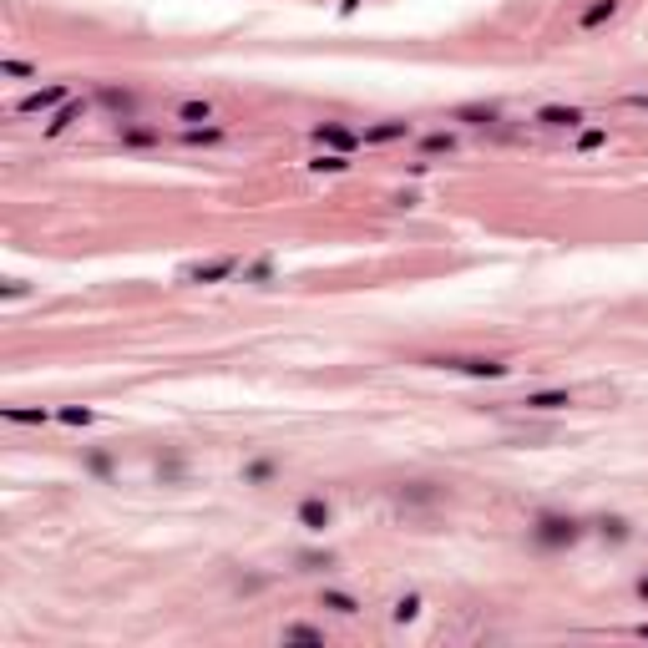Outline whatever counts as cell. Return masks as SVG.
<instances>
[{
  "instance_id": "6da1fadb",
  "label": "cell",
  "mask_w": 648,
  "mask_h": 648,
  "mask_svg": "<svg viewBox=\"0 0 648 648\" xmlns=\"http://www.w3.org/2000/svg\"><path fill=\"white\" fill-rule=\"evenodd\" d=\"M583 537H587V521L572 517V512H532V521H527V542L537 552H568Z\"/></svg>"
},
{
  "instance_id": "7a4b0ae2",
  "label": "cell",
  "mask_w": 648,
  "mask_h": 648,
  "mask_svg": "<svg viewBox=\"0 0 648 648\" xmlns=\"http://www.w3.org/2000/svg\"><path fill=\"white\" fill-rule=\"evenodd\" d=\"M420 370H441V375H466V380H507L512 365L502 355H456V350H446V355H420L416 360Z\"/></svg>"
},
{
  "instance_id": "3957f363",
  "label": "cell",
  "mask_w": 648,
  "mask_h": 648,
  "mask_svg": "<svg viewBox=\"0 0 648 648\" xmlns=\"http://www.w3.org/2000/svg\"><path fill=\"white\" fill-rule=\"evenodd\" d=\"M233 274H243L239 254H218V258H198V264L178 268V284H229Z\"/></svg>"
},
{
  "instance_id": "277c9868",
  "label": "cell",
  "mask_w": 648,
  "mask_h": 648,
  "mask_svg": "<svg viewBox=\"0 0 648 648\" xmlns=\"http://www.w3.org/2000/svg\"><path fill=\"white\" fill-rule=\"evenodd\" d=\"M91 102L102 107L112 122H132V117L142 112V97L132 87H117V81H97V91H91Z\"/></svg>"
},
{
  "instance_id": "5b68a950",
  "label": "cell",
  "mask_w": 648,
  "mask_h": 648,
  "mask_svg": "<svg viewBox=\"0 0 648 648\" xmlns=\"http://www.w3.org/2000/svg\"><path fill=\"white\" fill-rule=\"evenodd\" d=\"M309 142H315L319 153H344V157L365 147L360 127H344V122H315V127H309Z\"/></svg>"
},
{
  "instance_id": "8992f818",
  "label": "cell",
  "mask_w": 648,
  "mask_h": 648,
  "mask_svg": "<svg viewBox=\"0 0 648 648\" xmlns=\"http://www.w3.org/2000/svg\"><path fill=\"white\" fill-rule=\"evenodd\" d=\"M446 122H456V127H471V132H496L502 122H507V112L496 102H461L446 112Z\"/></svg>"
},
{
  "instance_id": "52a82bcc",
  "label": "cell",
  "mask_w": 648,
  "mask_h": 648,
  "mask_svg": "<svg viewBox=\"0 0 648 648\" xmlns=\"http://www.w3.org/2000/svg\"><path fill=\"white\" fill-rule=\"evenodd\" d=\"M66 102H71V87H66V81H52V87L26 91V97H21L11 112H15V117H52L56 107H66Z\"/></svg>"
},
{
  "instance_id": "ba28073f",
  "label": "cell",
  "mask_w": 648,
  "mask_h": 648,
  "mask_svg": "<svg viewBox=\"0 0 648 648\" xmlns=\"http://www.w3.org/2000/svg\"><path fill=\"white\" fill-rule=\"evenodd\" d=\"M365 147H395V142H416V122L410 117H380V122H365L360 127Z\"/></svg>"
},
{
  "instance_id": "9c48e42d",
  "label": "cell",
  "mask_w": 648,
  "mask_h": 648,
  "mask_svg": "<svg viewBox=\"0 0 648 648\" xmlns=\"http://www.w3.org/2000/svg\"><path fill=\"white\" fill-rule=\"evenodd\" d=\"M527 122H532V127H542V132H578V127H587V112H583V107L547 102V107H537Z\"/></svg>"
},
{
  "instance_id": "30bf717a",
  "label": "cell",
  "mask_w": 648,
  "mask_h": 648,
  "mask_svg": "<svg viewBox=\"0 0 648 648\" xmlns=\"http://www.w3.org/2000/svg\"><path fill=\"white\" fill-rule=\"evenodd\" d=\"M112 142L117 147H127V153H153L163 147V127H147V122H112Z\"/></svg>"
},
{
  "instance_id": "8fae6325",
  "label": "cell",
  "mask_w": 648,
  "mask_h": 648,
  "mask_svg": "<svg viewBox=\"0 0 648 648\" xmlns=\"http://www.w3.org/2000/svg\"><path fill=\"white\" fill-rule=\"evenodd\" d=\"M294 527H305V532H324V527H334V507L324 492H309L299 496V507H294Z\"/></svg>"
},
{
  "instance_id": "7c38bea8",
  "label": "cell",
  "mask_w": 648,
  "mask_h": 648,
  "mask_svg": "<svg viewBox=\"0 0 648 648\" xmlns=\"http://www.w3.org/2000/svg\"><path fill=\"white\" fill-rule=\"evenodd\" d=\"M512 406L527 410V416H558V410L578 406V395H572V390H527L521 400H512Z\"/></svg>"
},
{
  "instance_id": "4fadbf2b",
  "label": "cell",
  "mask_w": 648,
  "mask_h": 648,
  "mask_svg": "<svg viewBox=\"0 0 648 648\" xmlns=\"http://www.w3.org/2000/svg\"><path fill=\"white\" fill-rule=\"evenodd\" d=\"M91 107H97L91 97H71L66 107H56V112L46 117V127H41V137H61V132H71V127L81 122V117H91Z\"/></svg>"
},
{
  "instance_id": "5bb4252c",
  "label": "cell",
  "mask_w": 648,
  "mask_h": 648,
  "mask_svg": "<svg viewBox=\"0 0 648 648\" xmlns=\"http://www.w3.org/2000/svg\"><path fill=\"white\" fill-rule=\"evenodd\" d=\"M239 476H243V486H274L279 482V456H243V466H239Z\"/></svg>"
},
{
  "instance_id": "9a60e30c",
  "label": "cell",
  "mask_w": 648,
  "mask_h": 648,
  "mask_svg": "<svg viewBox=\"0 0 648 648\" xmlns=\"http://www.w3.org/2000/svg\"><path fill=\"white\" fill-rule=\"evenodd\" d=\"M461 147V137L451 127H431V132H416V153L420 157H451Z\"/></svg>"
},
{
  "instance_id": "2e32d148",
  "label": "cell",
  "mask_w": 648,
  "mask_h": 648,
  "mask_svg": "<svg viewBox=\"0 0 648 648\" xmlns=\"http://www.w3.org/2000/svg\"><path fill=\"white\" fill-rule=\"evenodd\" d=\"M319 608L334 613V618H360V608H365V603H360L350 587H319Z\"/></svg>"
},
{
  "instance_id": "e0dca14e",
  "label": "cell",
  "mask_w": 648,
  "mask_h": 648,
  "mask_svg": "<svg viewBox=\"0 0 648 648\" xmlns=\"http://www.w3.org/2000/svg\"><path fill=\"white\" fill-rule=\"evenodd\" d=\"M213 117H218V107L208 102V97H183V102L173 107V122H183V127H203Z\"/></svg>"
},
{
  "instance_id": "ac0fdd59",
  "label": "cell",
  "mask_w": 648,
  "mask_h": 648,
  "mask_svg": "<svg viewBox=\"0 0 648 648\" xmlns=\"http://www.w3.org/2000/svg\"><path fill=\"white\" fill-rule=\"evenodd\" d=\"M77 461H81L87 476H97V482H112V476H117V456L107 451V446H91V451H81Z\"/></svg>"
},
{
  "instance_id": "d6986e66",
  "label": "cell",
  "mask_w": 648,
  "mask_h": 648,
  "mask_svg": "<svg viewBox=\"0 0 648 648\" xmlns=\"http://www.w3.org/2000/svg\"><path fill=\"white\" fill-rule=\"evenodd\" d=\"M0 420H5V426H52L56 410H46V406H0Z\"/></svg>"
},
{
  "instance_id": "ffe728a7",
  "label": "cell",
  "mask_w": 648,
  "mask_h": 648,
  "mask_svg": "<svg viewBox=\"0 0 648 648\" xmlns=\"http://www.w3.org/2000/svg\"><path fill=\"white\" fill-rule=\"evenodd\" d=\"M178 142L183 147H223L229 132L218 127V122H203V127H178Z\"/></svg>"
},
{
  "instance_id": "44dd1931",
  "label": "cell",
  "mask_w": 648,
  "mask_h": 648,
  "mask_svg": "<svg viewBox=\"0 0 648 648\" xmlns=\"http://www.w3.org/2000/svg\"><path fill=\"white\" fill-rule=\"evenodd\" d=\"M395 496H400L406 507H436L446 492H441L436 482H406V486H395Z\"/></svg>"
},
{
  "instance_id": "7402d4cb",
  "label": "cell",
  "mask_w": 648,
  "mask_h": 648,
  "mask_svg": "<svg viewBox=\"0 0 648 648\" xmlns=\"http://www.w3.org/2000/svg\"><path fill=\"white\" fill-rule=\"evenodd\" d=\"M279 638L284 643H330V628L324 623H284Z\"/></svg>"
},
{
  "instance_id": "603a6c76",
  "label": "cell",
  "mask_w": 648,
  "mask_h": 648,
  "mask_svg": "<svg viewBox=\"0 0 648 648\" xmlns=\"http://www.w3.org/2000/svg\"><path fill=\"white\" fill-rule=\"evenodd\" d=\"M334 552L330 547H324V552H319V547H309V552H294V572H330L334 568Z\"/></svg>"
},
{
  "instance_id": "cb8c5ba5",
  "label": "cell",
  "mask_w": 648,
  "mask_h": 648,
  "mask_svg": "<svg viewBox=\"0 0 648 648\" xmlns=\"http://www.w3.org/2000/svg\"><path fill=\"white\" fill-rule=\"evenodd\" d=\"M618 5H623V0H597V5H587V11L578 15V31H597L603 21H613V15H618Z\"/></svg>"
},
{
  "instance_id": "d4e9b609",
  "label": "cell",
  "mask_w": 648,
  "mask_h": 648,
  "mask_svg": "<svg viewBox=\"0 0 648 648\" xmlns=\"http://www.w3.org/2000/svg\"><path fill=\"white\" fill-rule=\"evenodd\" d=\"M593 527H597V537H603V542H613V547L634 537V521H628V517H597Z\"/></svg>"
},
{
  "instance_id": "484cf974",
  "label": "cell",
  "mask_w": 648,
  "mask_h": 648,
  "mask_svg": "<svg viewBox=\"0 0 648 648\" xmlns=\"http://www.w3.org/2000/svg\"><path fill=\"white\" fill-rule=\"evenodd\" d=\"M309 173H319V178H324V173H330V178L334 173H350V157L344 153H315L309 157Z\"/></svg>"
},
{
  "instance_id": "4316f807",
  "label": "cell",
  "mask_w": 648,
  "mask_h": 648,
  "mask_svg": "<svg viewBox=\"0 0 648 648\" xmlns=\"http://www.w3.org/2000/svg\"><path fill=\"white\" fill-rule=\"evenodd\" d=\"M56 426H71V431L97 426V410H91V406H61V410H56Z\"/></svg>"
},
{
  "instance_id": "83f0119b",
  "label": "cell",
  "mask_w": 648,
  "mask_h": 648,
  "mask_svg": "<svg viewBox=\"0 0 648 648\" xmlns=\"http://www.w3.org/2000/svg\"><path fill=\"white\" fill-rule=\"evenodd\" d=\"M608 137H613L608 127H578L572 147H578V153H597V147H608Z\"/></svg>"
},
{
  "instance_id": "f1b7e54d",
  "label": "cell",
  "mask_w": 648,
  "mask_h": 648,
  "mask_svg": "<svg viewBox=\"0 0 648 648\" xmlns=\"http://www.w3.org/2000/svg\"><path fill=\"white\" fill-rule=\"evenodd\" d=\"M390 618H395V623H416V618H420V593H400V597H395V603H390Z\"/></svg>"
},
{
  "instance_id": "f546056e",
  "label": "cell",
  "mask_w": 648,
  "mask_h": 648,
  "mask_svg": "<svg viewBox=\"0 0 648 648\" xmlns=\"http://www.w3.org/2000/svg\"><path fill=\"white\" fill-rule=\"evenodd\" d=\"M0 77H5V81H31V77H36V66L21 61V56H5V61H0Z\"/></svg>"
},
{
  "instance_id": "4dcf8cb0",
  "label": "cell",
  "mask_w": 648,
  "mask_h": 648,
  "mask_svg": "<svg viewBox=\"0 0 648 648\" xmlns=\"http://www.w3.org/2000/svg\"><path fill=\"white\" fill-rule=\"evenodd\" d=\"M274 279V258H254V264H243V284H268Z\"/></svg>"
},
{
  "instance_id": "1f68e13d",
  "label": "cell",
  "mask_w": 648,
  "mask_h": 648,
  "mask_svg": "<svg viewBox=\"0 0 648 648\" xmlns=\"http://www.w3.org/2000/svg\"><path fill=\"white\" fill-rule=\"evenodd\" d=\"M385 203H390L395 213H416V208H420V193H416V188H400V193H390Z\"/></svg>"
},
{
  "instance_id": "d6a6232c",
  "label": "cell",
  "mask_w": 648,
  "mask_h": 648,
  "mask_svg": "<svg viewBox=\"0 0 648 648\" xmlns=\"http://www.w3.org/2000/svg\"><path fill=\"white\" fill-rule=\"evenodd\" d=\"M157 476H163V482H183V461H178V456L157 461Z\"/></svg>"
},
{
  "instance_id": "836d02e7",
  "label": "cell",
  "mask_w": 648,
  "mask_h": 648,
  "mask_svg": "<svg viewBox=\"0 0 648 648\" xmlns=\"http://www.w3.org/2000/svg\"><path fill=\"white\" fill-rule=\"evenodd\" d=\"M0 294H5V299H26L31 284H26V279H5V289H0Z\"/></svg>"
},
{
  "instance_id": "e575fe53",
  "label": "cell",
  "mask_w": 648,
  "mask_h": 648,
  "mask_svg": "<svg viewBox=\"0 0 648 648\" xmlns=\"http://www.w3.org/2000/svg\"><path fill=\"white\" fill-rule=\"evenodd\" d=\"M623 107H634V112H648V91H623Z\"/></svg>"
},
{
  "instance_id": "d590c367",
  "label": "cell",
  "mask_w": 648,
  "mask_h": 648,
  "mask_svg": "<svg viewBox=\"0 0 648 648\" xmlns=\"http://www.w3.org/2000/svg\"><path fill=\"white\" fill-rule=\"evenodd\" d=\"M634 597H638V603H648V572H638V578H634Z\"/></svg>"
},
{
  "instance_id": "8d00e7d4",
  "label": "cell",
  "mask_w": 648,
  "mask_h": 648,
  "mask_svg": "<svg viewBox=\"0 0 648 648\" xmlns=\"http://www.w3.org/2000/svg\"><path fill=\"white\" fill-rule=\"evenodd\" d=\"M634 638H648V623H634Z\"/></svg>"
},
{
  "instance_id": "74e56055",
  "label": "cell",
  "mask_w": 648,
  "mask_h": 648,
  "mask_svg": "<svg viewBox=\"0 0 648 648\" xmlns=\"http://www.w3.org/2000/svg\"><path fill=\"white\" fill-rule=\"evenodd\" d=\"M355 5H360V0H344V11H355Z\"/></svg>"
}]
</instances>
